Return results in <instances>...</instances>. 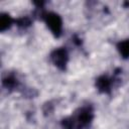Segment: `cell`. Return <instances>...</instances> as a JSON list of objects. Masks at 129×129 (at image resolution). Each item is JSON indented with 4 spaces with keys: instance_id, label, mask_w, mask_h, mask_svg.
<instances>
[{
    "instance_id": "6da1fadb",
    "label": "cell",
    "mask_w": 129,
    "mask_h": 129,
    "mask_svg": "<svg viewBox=\"0 0 129 129\" xmlns=\"http://www.w3.org/2000/svg\"><path fill=\"white\" fill-rule=\"evenodd\" d=\"M44 21L47 25V27L50 29V31L53 33L54 36L58 37L61 34L62 29V21L58 14L56 13H47L44 16Z\"/></svg>"
},
{
    "instance_id": "7a4b0ae2",
    "label": "cell",
    "mask_w": 129,
    "mask_h": 129,
    "mask_svg": "<svg viewBox=\"0 0 129 129\" xmlns=\"http://www.w3.org/2000/svg\"><path fill=\"white\" fill-rule=\"evenodd\" d=\"M50 59L54 66H56L60 70L66 69V64L68 61V52L64 48H57L52 51L50 54Z\"/></svg>"
},
{
    "instance_id": "3957f363",
    "label": "cell",
    "mask_w": 129,
    "mask_h": 129,
    "mask_svg": "<svg viewBox=\"0 0 129 129\" xmlns=\"http://www.w3.org/2000/svg\"><path fill=\"white\" fill-rule=\"evenodd\" d=\"M96 87L102 93H109L111 88V81L105 76L100 77L96 82Z\"/></svg>"
},
{
    "instance_id": "277c9868",
    "label": "cell",
    "mask_w": 129,
    "mask_h": 129,
    "mask_svg": "<svg viewBox=\"0 0 129 129\" xmlns=\"http://www.w3.org/2000/svg\"><path fill=\"white\" fill-rule=\"evenodd\" d=\"M11 24H12V18L6 13H2L0 15V30L5 31L11 26Z\"/></svg>"
},
{
    "instance_id": "5b68a950",
    "label": "cell",
    "mask_w": 129,
    "mask_h": 129,
    "mask_svg": "<svg viewBox=\"0 0 129 129\" xmlns=\"http://www.w3.org/2000/svg\"><path fill=\"white\" fill-rule=\"evenodd\" d=\"M117 48H118L120 54L124 58L129 57V39H125L123 41H120L117 45Z\"/></svg>"
},
{
    "instance_id": "8992f818",
    "label": "cell",
    "mask_w": 129,
    "mask_h": 129,
    "mask_svg": "<svg viewBox=\"0 0 129 129\" xmlns=\"http://www.w3.org/2000/svg\"><path fill=\"white\" fill-rule=\"evenodd\" d=\"M3 84H4V86L7 87V88H13V87L15 86L16 82H15V79L9 77V78H6V79L3 80Z\"/></svg>"
}]
</instances>
